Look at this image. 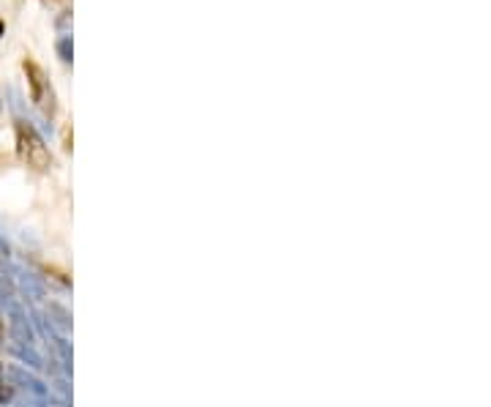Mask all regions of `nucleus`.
Wrapping results in <instances>:
<instances>
[{"label": "nucleus", "mask_w": 491, "mask_h": 407, "mask_svg": "<svg viewBox=\"0 0 491 407\" xmlns=\"http://www.w3.org/2000/svg\"><path fill=\"white\" fill-rule=\"evenodd\" d=\"M16 154H19V159H22L28 167L39 170V173L49 170V164H52V156H49V151H46L44 140H41L39 131H36L31 124H25V121H16Z\"/></svg>", "instance_id": "nucleus-1"}, {"label": "nucleus", "mask_w": 491, "mask_h": 407, "mask_svg": "<svg viewBox=\"0 0 491 407\" xmlns=\"http://www.w3.org/2000/svg\"><path fill=\"white\" fill-rule=\"evenodd\" d=\"M22 71H25V77H28V88H31L33 104L44 112V115H52V112H55V91H52V85H49V79H46L44 69L28 58V61L22 63Z\"/></svg>", "instance_id": "nucleus-2"}, {"label": "nucleus", "mask_w": 491, "mask_h": 407, "mask_svg": "<svg viewBox=\"0 0 491 407\" xmlns=\"http://www.w3.org/2000/svg\"><path fill=\"white\" fill-rule=\"evenodd\" d=\"M58 55H61L63 63L74 61V44H71V33H63L58 39Z\"/></svg>", "instance_id": "nucleus-3"}, {"label": "nucleus", "mask_w": 491, "mask_h": 407, "mask_svg": "<svg viewBox=\"0 0 491 407\" xmlns=\"http://www.w3.org/2000/svg\"><path fill=\"white\" fill-rule=\"evenodd\" d=\"M9 399V388H6V380H3V369H0V402Z\"/></svg>", "instance_id": "nucleus-4"}, {"label": "nucleus", "mask_w": 491, "mask_h": 407, "mask_svg": "<svg viewBox=\"0 0 491 407\" xmlns=\"http://www.w3.org/2000/svg\"><path fill=\"white\" fill-rule=\"evenodd\" d=\"M3 33H6V25H3V19H0V36H3Z\"/></svg>", "instance_id": "nucleus-5"}]
</instances>
